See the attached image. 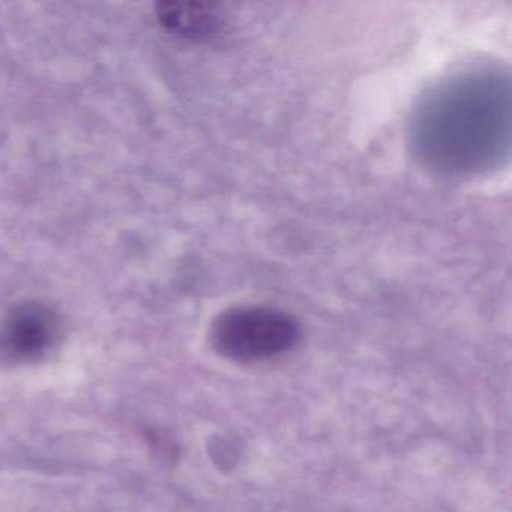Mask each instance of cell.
<instances>
[{"label":"cell","mask_w":512,"mask_h":512,"mask_svg":"<svg viewBox=\"0 0 512 512\" xmlns=\"http://www.w3.org/2000/svg\"><path fill=\"white\" fill-rule=\"evenodd\" d=\"M413 136L421 157L437 170L487 169L508 146V83L497 71H461L419 107Z\"/></svg>","instance_id":"obj_1"},{"label":"cell","mask_w":512,"mask_h":512,"mask_svg":"<svg viewBox=\"0 0 512 512\" xmlns=\"http://www.w3.org/2000/svg\"><path fill=\"white\" fill-rule=\"evenodd\" d=\"M301 338L295 317L268 307H236L212 323V347L236 362L266 361L289 352Z\"/></svg>","instance_id":"obj_2"},{"label":"cell","mask_w":512,"mask_h":512,"mask_svg":"<svg viewBox=\"0 0 512 512\" xmlns=\"http://www.w3.org/2000/svg\"><path fill=\"white\" fill-rule=\"evenodd\" d=\"M61 322L58 314L40 302L17 305L2 328V347L16 359H37L58 341Z\"/></svg>","instance_id":"obj_3"},{"label":"cell","mask_w":512,"mask_h":512,"mask_svg":"<svg viewBox=\"0 0 512 512\" xmlns=\"http://www.w3.org/2000/svg\"><path fill=\"white\" fill-rule=\"evenodd\" d=\"M157 16L167 31L187 40H205L220 28V16L212 5L161 2L157 5Z\"/></svg>","instance_id":"obj_4"}]
</instances>
